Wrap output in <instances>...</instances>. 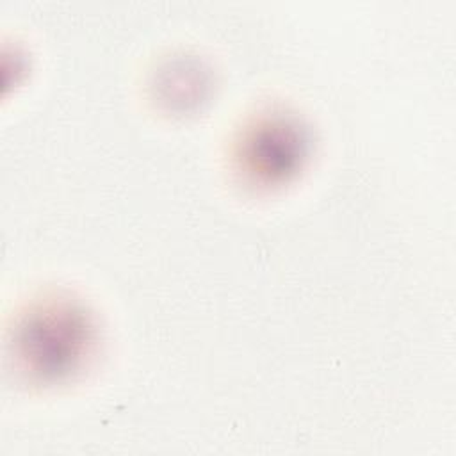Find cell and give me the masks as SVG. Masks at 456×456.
<instances>
[{
  "label": "cell",
  "instance_id": "1",
  "mask_svg": "<svg viewBox=\"0 0 456 456\" xmlns=\"http://www.w3.org/2000/svg\"><path fill=\"white\" fill-rule=\"evenodd\" d=\"M96 340L93 317L80 303L50 296L16 317L9 344L16 369L30 383L59 385L89 365Z\"/></svg>",
  "mask_w": 456,
  "mask_h": 456
},
{
  "label": "cell",
  "instance_id": "2",
  "mask_svg": "<svg viewBox=\"0 0 456 456\" xmlns=\"http://www.w3.org/2000/svg\"><path fill=\"white\" fill-rule=\"evenodd\" d=\"M310 155L306 126L283 110L253 118L235 142V167L242 182L256 189H274L290 182Z\"/></svg>",
  "mask_w": 456,
  "mask_h": 456
},
{
  "label": "cell",
  "instance_id": "3",
  "mask_svg": "<svg viewBox=\"0 0 456 456\" xmlns=\"http://www.w3.org/2000/svg\"><path fill=\"white\" fill-rule=\"evenodd\" d=\"M157 86L164 102L185 110L189 105H194L198 98L201 102L207 89L203 71L196 64H187L185 61H178L176 66H167Z\"/></svg>",
  "mask_w": 456,
  "mask_h": 456
}]
</instances>
